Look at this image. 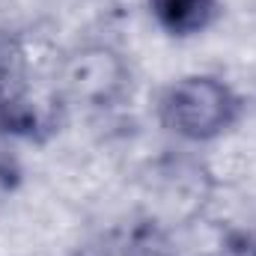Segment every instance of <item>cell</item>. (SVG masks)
Returning a JSON list of instances; mask_svg holds the SVG:
<instances>
[{
  "instance_id": "1",
  "label": "cell",
  "mask_w": 256,
  "mask_h": 256,
  "mask_svg": "<svg viewBox=\"0 0 256 256\" xmlns=\"http://www.w3.org/2000/svg\"><path fill=\"white\" fill-rule=\"evenodd\" d=\"M164 122L182 137L208 140L232 126L238 114V98L218 78H182L170 86L161 104Z\"/></svg>"
},
{
  "instance_id": "2",
  "label": "cell",
  "mask_w": 256,
  "mask_h": 256,
  "mask_svg": "<svg viewBox=\"0 0 256 256\" xmlns=\"http://www.w3.org/2000/svg\"><path fill=\"white\" fill-rule=\"evenodd\" d=\"M161 27L176 36L200 33L214 18V0H149Z\"/></svg>"
}]
</instances>
